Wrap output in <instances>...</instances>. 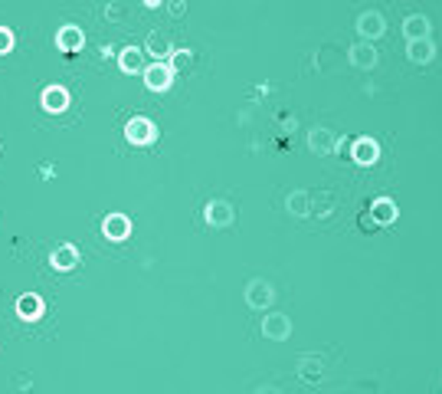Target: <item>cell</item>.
<instances>
[{
  "label": "cell",
  "instance_id": "1",
  "mask_svg": "<svg viewBox=\"0 0 442 394\" xmlns=\"http://www.w3.org/2000/svg\"><path fill=\"white\" fill-rule=\"evenodd\" d=\"M203 221H207L210 227H229V223L236 221V207L229 201H223V197H213V201L203 207Z\"/></svg>",
  "mask_w": 442,
  "mask_h": 394
},
{
  "label": "cell",
  "instance_id": "2",
  "mask_svg": "<svg viewBox=\"0 0 442 394\" xmlns=\"http://www.w3.org/2000/svg\"><path fill=\"white\" fill-rule=\"evenodd\" d=\"M246 302L253 309H269L275 302V289L269 279H249V286H246Z\"/></svg>",
  "mask_w": 442,
  "mask_h": 394
},
{
  "label": "cell",
  "instance_id": "3",
  "mask_svg": "<svg viewBox=\"0 0 442 394\" xmlns=\"http://www.w3.org/2000/svg\"><path fill=\"white\" fill-rule=\"evenodd\" d=\"M125 138L132 144H151L154 138H158V125L151 122V118H132L128 125H125Z\"/></svg>",
  "mask_w": 442,
  "mask_h": 394
},
{
  "label": "cell",
  "instance_id": "4",
  "mask_svg": "<svg viewBox=\"0 0 442 394\" xmlns=\"http://www.w3.org/2000/svg\"><path fill=\"white\" fill-rule=\"evenodd\" d=\"M263 335L272 338V342H285V338L292 335V319L282 316V312H269L263 319Z\"/></svg>",
  "mask_w": 442,
  "mask_h": 394
},
{
  "label": "cell",
  "instance_id": "5",
  "mask_svg": "<svg viewBox=\"0 0 442 394\" xmlns=\"http://www.w3.org/2000/svg\"><path fill=\"white\" fill-rule=\"evenodd\" d=\"M384 30H386V20H384V13H377V10H367V13L358 17V33L364 37V43L384 37Z\"/></svg>",
  "mask_w": 442,
  "mask_h": 394
},
{
  "label": "cell",
  "instance_id": "6",
  "mask_svg": "<svg viewBox=\"0 0 442 394\" xmlns=\"http://www.w3.org/2000/svg\"><path fill=\"white\" fill-rule=\"evenodd\" d=\"M170 79H174V69H170L168 63H154V66L144 69V86H148L151 92H164V89L170 86Z\"/></svg>",
  "mask_w": 442,
  "mask_h": 394
},
{
  "label": "cell",
  "instance_id": "7",
  "mask_svg": "<svg viewBox=\"0 0 442 394\" xmlns=\"http://www.w3.org/2000/svg\"><path fill=\"white\" fill-rule=\"evenodd\" d=\"M308 148L315 154H331V152H338V135L331 132V128H311L308 132Z\"/></svg>",
  "mask_w": 442,
  "mask_h": 394
},
{
  "label": "cell",
  "instance_id": "8",
  "mask_svg": "<svg viewBox=\"0 0 442 394\" xmlns=\"http://www.w3.org/2000/svg\"><path fill=\"white\" fill-rule=\"evenodd\" d=\"M102 233L108 240H125V237H132V221L125 214H108L102 221Z\"/></svg>",
  "mask_w": 442,
  "mask_h": 394
},
{
  "label": "cell",
  "instance_id": "9",
  "mask_svg": "<svg viewBox=\"0 0 442 394\" xmlns=\"http://www.w3.org/2000/svg\"><path fill=\"white\" fill-rule=\"evenodd\" d=\"M348 59H351V66H358V69H374L377 66V49L360 39V43H354V47L348 49Z\"/></svg>",
  "mask_w": 442,
  "mask_h": 394
},
{
  "label": "cell",
  "instance_id": "10",
  "mask_svg": "<svg viewBox=\"0 0 442 394\" xmlns=\"http://www.w3.org/2000/svg\"><path fill=\"white\" fill-rule=\"evenodd\" d=\"M403 33L410 43H416V39H429V20L423 17V13H410V17L403 20Z\"/></svg>",
  "mask_w": 442,
  "mask_h": 394
},
{
  "label": "cell",
  "instance_id": "11",
  "mask_svg": "<svg viewBox=\"0 0 442 394\" xmlns=\"http://www.w3.org/2000/svg\"><path fill=\"white\" fill-rule=\"evenodd\" d=\"M43 109H46V112H66L69 92L63 86H46L43 89Z\"/></svg>",
  "mask_w": 442,
  "mask_h": 394
},
{
  "label": "cell",
  "instance_id": "12",
  "mask_svg": "<svg viewBox=\"0 0 442 394\" xmlns=\"http://www.w3.org/2000/svg\"><path fill=\"white\" fill-rule=\"evenodd\" d=\"M82 43H85V37L79 27H63L56 33V47L63 49V53H75V49H82Z\"/></svg>",
  "mask_w": 442,
  "mask_h": 394
},
{
  "label": "cell",
  "instance_id": "13",
  "mask_svg": "<svg viewBox=\"0 0 442 394\" xmlns=\"http://www.w3.org/2000/svg\"><path fill=\"white\" fill-rule=\"evenodd\" d=\"M49 263H53V269H72L75 263H79V250H75L72 243H63V247H56L53 250V257H49Z\"/></svg>",
  "mask_w": 442,
  "mask_h": 394
},
{
  "label": "cell",
  "instance_id": "14",
  "mask_svg": "<svg viewBox=\"0 0 442 394\" xmlns=\"http://www.w3.org/2000/svg\"><path fill=\"white\" fill-rule=\"evenodd\" d=\"M17 316L20 319H39L43 316V299H39L37 293H23V296L17 299Z\"/></svg>",
  "mask_w": 442,
  "mask_h": 394
},
{
  "label": "cell",
  "instance_id": "15",
  "mask_svg": "<svg viewBox=\"0 0 442 394\" xmlns=\"http://www.w3.org/2000/svg\"><path fill=\"white\" fill-rule=\"evenodd\" d=\"M410 59H413L416 66H426V63H433L436 56V47H433V39H416V43H410Z\"/></svg>",
  "mask_w": 442,
  "mask_h": 394
},
{
  "label": "cell",
  "instance_id": "16",
  "mask_svg": "<svg viewBox=\"0 0 442 394\" xmlns=\"http://www.w3.org/2000/svg\"><path fill=\"white\" fill-rule=\"evenodd\" d=\"M289 214L292 217H311V194L308 191H292L289 194V201H285Z\"/></svg>",
  "mask_w": 442,
  "mask_h": 394
},
{
  "label": "cell",
  "instance_id": "17",
  "mask_svg": "<svg viewBox=\"0 0 442 394\" xmlns=\"http://www.w3.org/2000/svg\"><path fill=\"white\" fill-rule=\"evenodd\" d=\"M396 204L393 201H386V197H380V201L374 204V211H370V221L377 223V227H384V223H393L396 221Z\"/></svg>",
  "mask_w": 442,
  "mask_h": 394
},
{
  "label": "cell",
  "instance_id": "18",
  "mask_svg": "<svg viewBox=\"0 0 442 394\" xmlns=\"http://www.w3.org/2000/svg\"><path fill=\"white\" fill-rule=\"evenodd\" d=\"M377 154H380V148H377L374 138H358L354 142V161L358 164H374Z\"/></svg>",
  "mask_w": 442,
  "mask_h": 394
},
{
  "label": "cell",
  "instance_id": "19",
  "mask_svg": "<svg viewBox=\"0 0 442 394\" xmlns=\"http://www.w3.org/2000/svg\"><path fill=\"white\" fill-rule=\"evenodd\" d=\"M148 53L158 59V63H164V59H170L174 47H170V39L164 37V33H151V37H148Z\"/></svg>",
  "mask_w": 442,
  "mask_h": 394
},
{
  "label": "cell",
  "instance_id": "20",
  "mask_svg": "<svg viewBox=\"0 0 442 394\" xmlns=\"http://www.w3.org/2000/svg\"><path fill=\"white\" fill-rule=\"evenodd\" d=\"M298 378L301 381H308V385H315V381H321V362L315 355H301L298 358Z\"/></svg>",
  "mask_w": 442,
  "mask_h": 394
},
{
  "label": "cell",
  "instance_id": "21",
  "mask_svg": "<svg viewBox=\"0 0 442 394\" xmlns=\"http://www.w3.org/2000/svg\"><path fill=\"white\" fill-rule=\"evenodd\" d=\"M311 214H315L318 221L331 217V214H334V201H331V194H311Z\"/></svg>",
  "mask_w": 442,
  "mask_h": 394
},
{
  "label": "cell",
  "instance_id": "22",
  "mask_svg": "<svg viewBox=\"0 0 442 394\" xmlns=\"http://www.w3.org/2000/svg\"><path fill=\"white\" fill-rule=\"evenodd\" d=\"M118 66H122L125 73H138V69H141V49H122Z\"/></svg>",
  "mask_w": 442,
  "mask_h": 394
},
{
  "label": "cell",
  "instance_id": "23",
  "mask_svg": "<svg viewBox=\"0 0 442 394\" xmlns=\"http://www.w3.org/2000/svg\"><path fill=\"white\" fill-rule=\"evenodd\" d=\"M190 63H194V56H190L187 49H177V53H170V63H168V66H170V69H187Z\"/></svg>",
  "mask_w": 442,
  "mask_h": 394
},
{
  "label": "cell",
  "instance_id": "24",
  "mask_svg": "<svg viewBox=\"0 0 442 394\" xmlns=\"http://www.w3.org/2000/svg\"><path fill=\"white\" fill-rule=\"evenodd\" d=\"M13 49V33L7 27H0V53H10Z\"/></svg>",
  "mask_w": 442,
  "mask_h": 394
}]
</instances>
